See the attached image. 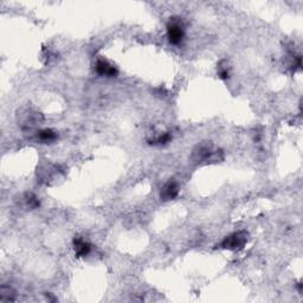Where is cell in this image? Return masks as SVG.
I'll use <instances>...</instances> for the list:
<instances>
[{
    "label": "cell",
    "instance_id": "6da1fadb",
    "mask_svg": "<svg viewBox=\"0 0 303 303\" xmlns=\"http://www.w3.org/2000/svg\"><path fill=\"white\" fill-rule=\"evenodd\" d=\"M224 155L221 151H216L211 143H202L198 145L192 153V160L198 164L218 163L223 160Z\"/></svg>",
    "mask_w": 303,
    "mask_h": 303
},
{
    "label": "cell",
    "instance_id": "7a4b0ae2",
    "mask_svg": "<svg viewBox=\"0 0 303 303\" xmlns=\"http://www.w3.org/2000/svg\"><path fill=\"white\" fill-rule=\"evenodd\" d=\"M248 243V232L245 231H237L226 236L220 243V248L224 250L236 251L241 250Z\"/></svg>",
    "mask_w": 303,
    "mask_h": 303
},
{
    "label": "cell",
    "instance_id": "3957f363",
    "mask_svg": "<svg viewBox=\"0 0 303 303\" xmlns=\"http://www.w3.org/2000/svg\"><path fill=\"white\" fill-rule=\"evenodd\" d=\"M167 38L172 45H180L185 38L184 24L179 18H172L167 25Z\"/></svg>",
    "mask_w": 303,
    "mask_h": 303
},
{
    "label": "cell",
    "instance_id": "277c9868",
    "mask_svg": "<svg viewBox=\"0 0 303 303\" xmlns=\"http://www.w3.org/2000/svg\"><path fill=\"white\" fill-rule=\"evenodd\" d=\"M179 192H180L179 184L175 181V180L171 179L163 186V188H161L160 198L164 200V202H171V200H174L179 196Z\"/></svg>",
    "mask_w": 303,
    "mask_h": 303
},
{
    "label": "cell",
    "instance_id": "5b68a950",
    "mask_svg": "<svg viewBox=\"0 0 303 303\" xmlns=\"http://www.w3.org/2000/svg\"><path fill=\"white\" fill-rule=\"evenodd\" d=\"M95 71L96 74L100 75V76H106V77H118L119 70L118 68L114 67L113 64H110L107 59L100 58L97 59L95 64Z\"/></svg>",
    "mask_w": 303,
    "mask_h": 303
},
{
    "label": "cell",
    "instance_id": "8992f818",
    "mask_svg": "<svg viewBox=\"0 0 303 303\" xmlns=\"http://www.w3.org/2000/svg\"><path fill=\"white\" fill-rule=\"evenodd\" d=\"M73 245L75 250V256H76L77 259H82V257L88 256V255L91 253V244L85 241V239L80 236H75Z\"/></svg>",
    "mask_w": 303,
    "mask_h": 303
},
{
    "label": "cell",
    "instance_id": "52a82bcc",
    "mask_svg": "<svg viewBox=\"0 0 303 303\" xmlns=\"http://www.w3.org/2000/svg\"><path fill=\"white\" fill-rule=\"evenodd\" d=\"M37 139L42 142H53L57 139V133L55 130L46 128V130H42L37 131Z\"/></svg>",
    "mask_w": 303,
    "mask_h": 303
},
{
    "label": "cell",
    "instance_id": "ba28073f",
    "mask_svg": "<svg viewBox=\"0 0 303 303\" xmlns=\"http://www.w3.org/2000/svg\"><path fill=\"white\" fill-rule=\"evenodd\" d=\"M16 301V292L8 286L0 288V302H13Z\"/></svg>",
    "mask_w": 303,
    "mask_h": 303
},
{
    "label": "cell",
    "instance_id": "9c48e42d",
    "mask_svg": "<svg viewBox=\"0 0 303 303\" xmlns=\"http://www.w3.org/2000/svg\"><path fill=\"white\" fill-rule=\"evenodd\" d=\"M171 140H172V134H171L170 131H165V133L160 134L159 136L155 137L154 140L149 141V143H151V145L164 146V145H167V143L171 142Z\"/></svg>",
    "mask_w": 303,
    "mask_h": 303
},
{
    "label": "cell",
    "instance_id": "30bf717a",
    "mask_svg": "<svg viewBox=\"0 0 303 303\" xmlns=\"http://www.w3.org/2000/svg\"><path fill=\"white\" fill-rule=\"evenodd\" d=\"M24 202H25L26 208H29V210L40 208V199L34 193H26L25 197H24Z\"/></svg>",
    "mask_w": 303,
    "mask_h": 303
},
{
    "label": "cell",
    "instance_id": "8fae6325",
    "mask_svg": "<svg viewBox=\"0 0 303 303\" xmlns=\"http://www.w3.org/2000/svg\"><path fill=\"white\" fill-rule=\"evenodd\" d=\"M218 76H219V79H221L224 81L229 80L230 69H229V65H227L226 61H221L218 64Z\"/></svg>",
    "mask_w": 303,
    "mask_h": 303
}]
</instances>
